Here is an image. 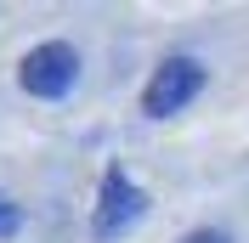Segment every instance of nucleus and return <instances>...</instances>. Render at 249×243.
I'll return each instance as SVG.
<instances>
[{
  "instance_id": "nucleus-5",
  "label": "nucleus",
  "mask_w": 249,
  "mask_h": 243,
  "mask_svg": "<svg viewBox=\"0 0 249 243\" xmlns=\"http://www.w3.org/2000/svg\"><path fill=\"white\" fill-rule=\"evenodd\" d=\"M181 243H232V238H227L221 226H198V232H187Z\"/></svg>"
},
{
  "instance_id": "nucleus-1",
  "label": "nucleus",
  "mask_w": 249,
  "mask_h": 243,
  "mask_svg": "<svg viewBox=\"0 0 249 243\" xmlns=\"http://www.w3.org/2000/svg\"><path fill=\"white\" fill-rule=\"evenodd\" d=\"M204 91V68L193 57H164L153 68V79H147V91H142V113L147 119H170V113H181L193 96Z\"/></svg>"
},
{
  "instance_id": "nucleus-2",
  "label": "nucleus",
  "mask_w": 249,
  "mask_h": 243,
  "mask_svg": "<svg viewBox=\"0 0 249 243\" xmlns=\"http://www.w3.org/2000/svg\"><path fill=\"white\" fill-rule=\"evenodd\" d=\"M79 79V51L68 40H46V46H34L23 57V91L40 96V102H57V96L74 91Z\"/></svg>"
},
{
  "instance_id": "nucleus-4",
  "label": "nucleus",
  "mask_w": 249,
  "mask_h": 243,
  "mask_svg": "<svg viewBox=\"0 0 249 243\" xmlns=\"http://www.w3.org/2000/svg\"><path fill=\"white\" fill-rule=\"evenodd\" d=\"M17 226H23V209H17V204H6V198H0V238H12Z\"/></svg>"
},
{
  "instance_id": "nucleus-3",
  "label": "nucleus",
  "mask_w": 249,
  "mask_h": 243,
  "mask_svg": "<svg viewBox=\"0 0 249 243\" xmlns=\"http://www.w3.org/2000/svg\"><path fill=\"white\" fill-rule=\"evenodd\" d=\"M142 215H147V192H142L124 170H108V175H102V198H96V215H91V232L102 243H108V238H124Z\"/></svg>"
}]
</instances>
